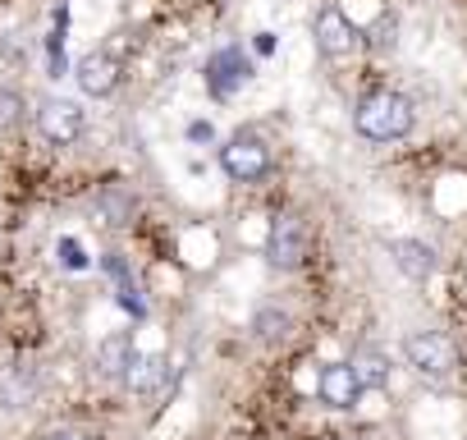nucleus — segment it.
<instances>
[{
	"label": "nucleus",
	"instance_id": "nucleus-15",
	"mask_svg": "<svg viewBox=\"0 0 467 440\" xmlns=\"http://www.w3.org/2000/svg\"><path fill=\"white\" fill-rule=\"evenodd\" d=\"M165 372H170V367H165V358H142V353H138V358H133V367L124 372V385H129V390H138V394H147V390H156V385L165 381Z\"/></svg>",
	"mask_w": 467,
	"mask_h": 440
},
{
	"label": "nucleus",
	"instance_id": "nucleus-7",
	"mask_svg": "<svg viewBox=\"0 0 467 440\" xmlns=\"http://www.w3.org/2000/svg\"><path fill=\"white\" fill-rule=\"evenodd\" d=\"M248 79H253V60H248L239 47H220V51L206 60V88H211L215 97H234Z\"/></svg>",
	"mask_w": 467,
	"mask_h": 440
},
{
	"label": "nucleus",
	"instance_id": "nucleus-2",
	"mask_svg": "<svg viewBox=\"0 0 467 440\" xmlns=\"http://www.w3.org/2000/svg\"><path fill=\"white\" fill-rule=\"evenodd\" d=\"M220 170L234 179V183H257L271 174V142L253 129H239L234 138H224L220 147Z\"/></svg>",
	"mask_w": 467,
	"mask_h": 440
},
{
	"label": "nucleus",
	"instance_id": "nucleus-4",
	"mask_svg": "<svg viewBox=\"0 0 467 440\" xmlns=\"http://www.w3.org/2000/svg\"><path fill=\"white\" fill-rule=\"evenodd\" d=\"M312 37H317V51H321L326 60H348V56L362 47V28H358L339 5H321V10H317Z\"/></svg>",
	"mask_w": 467,
	"mask_h": 440
},
{
	"label": "nucleus",
	"instance_id": "nucleus-19",
	"mask_svg": "<svg viewBox=\"0 0 467 440\" xmlns=\"http://www.w3.org/2000/svg\"><path fill=\"white\" fill-rule=\"evenodd\" d=\"M42 440H97L88 426H56V431H47Z\"/></svg>",
	"mask_w": 467,
	"mask_h": 440
},
{
	"label": "nucleus",
	"instance_id": "nucleus-20",
	"mask_svg": "<svg viewBox=\"0 0 467 440\" xmlns=\"http://www.w3.org/2000/svg\"><path fill=\"white\" fill-rule=\"evenodd\" d=\"M253 47H257V56H271V51H275V33H257Z\"/></svg>",
	"mask_w": 467,
	"mask_h": 440
},
{
	"label": "nucleus",
	"instance_id": "nucleus-10",
	"mask_svg": "<svg viewBox=\"0 0 467 440\" xmlns=\"http://www.w3.org/2000/svg\"><path fill=\"white\" fill-rule=\"evenodd\" d=\"M389 253H394V267H399L408 280H431V276H435V267H440L435 248H431V244H421V239H394V244H389Z\"/></svg>",
	"mask_w": 467,
	"mask_h": 440
},
{
	"label": "nucleus",
	"instance_id": "nucleus-8",
	"mask_svg": "<svg viewBox=\"0 0 467 440\" xmlns=\"http://www.w3.org/2000/svg\"><path fill=\"white\" fill-rule=\"evenodd\" d=\"M317 394H321V403L335 408V413L358 408V399H362V381H358L353 362H330V367H321V376H317Z\"/></svg>",
	"mask_w": 467,
	"mask_h": 440
},
{
	"label": "nucleus",
	"instance_id": "nucleus-21",
	"mask_svg": "<svg viewBox=\"0 0 467 440\" xmlns=\"http://www.w3.org/2000/svg\"><path fill=\"white\" fill-rule=\"evenodd\" d=\"M188 138H197V142H202V138H211V124H192V129H188Z\"/></svg>",
	"mask_w": 467,
	"mask_h": 440
},
{
	"label": "nucleus",
	"instance_id": "nucleus-13",
	"mask_svg": "<svg viewBox=\"0 0 467 440\" xmlns=\"http://www.w3.org/2000/svg\"><path fill=\"white\" fill-rule=\"evenodd\" d=\"M37 394V376H33V367H0V399H5L10 408H19V403H28Z\"/></svg>",
	"mask_w": 467,
	"mask_h": 440
},
{
	"label": "nucleus",
	"instance_id": "nucleus-12",
	"mask_svg": "<svg viewBox=\"0 0 467 440\" xmlns=\"http://www.w3.org/2000/svg\"><path fill=\"white\" fill-rule=\"evenodd\" d=\"M348 362H353L362 390H385V385H389V358H385V349H376V344H358Z\"/></svg>",
	"mask_w": 467,
	"mask_h": 440
},
{
	"label": "nucleus",
	"instance_id": "nucleus-6",
	"mask_svg": "<svg viewBox=\"0 0 467 440\" xmlns=\"http://www.w3.org/2000/svg\"><path fill=\"white\" fill-rule=\"evenodd\" d=\"M37 129H42V138L56 142V147L78 142V138H83V110H78V101H65V97L42 101V106H37Z\"/></svg>",
	"mask_w": 467,
	"mask_h": 440
},
{
	"label": "nucleus",
	"instance_id": "nucleus-16",
	"mask_svg": "<svg viewBox=\"0 0 467 440\" xmlns=\"http://www.w3.org/2000/svg\"><path fill=\"white\" fill-rule=\"evenodd\" d=\"M289 312H280V308H262L257 312V321H253V330H257V340H266V344H275V340H285L289 335Z\"/></svg>",
	"mask_w": 467,
	"mask_h": 440
},
{
	"label": "nucleus",
	"instance_id": "nucleus-3",
	"mask_svg": "<svg viewBox=\"0 0 467 440\" xmlns=\"http://www.w3.org/2000/svg\"><path fill=\"white\" fill-rule=\"evenodd\" d=\"M403 358H408V367H412L417 376H426V381H449V376H458V349H453V340H449L444 330H412V335L403 340Z\"/></svg>",
	"mask_w": 467,
	"mask_h": 440
},
{
	"label": "nucleus",
	"instance_id": "nucleus-18",
	"mask_svg": "<svg viewBox=\"0 0 467 440\" xmlns=\"http://www.w3.org/2000/svg\"><path fill=\"white\" fill-rule=\"evenodd\" d=\"M60 257H65L69 271H83V267H88V257H83V248H78L74 239H60Z\"/></svg>",
	"mask_w": 467,
	"mask_h": 440
},
{
	"label": "nucleus",
	"instance_id": "nucleus-14",
	"mask_svg": "<svg viewBox=\"0 0 467 440\" xmlns=\"http://www.w3.org/2000/svg\"><path fill=\"white\" fill-rule=\"evenodd\" d=\"M97 202H101V211L110 215V225H129V220L138 215V197H133L124 183H106Z\"/></svg>",
	"mask_w": 467,
	"mask_h": 440
},
{
	"label": "nucleus",
	"instance_id": "nucleus-5",
	"mask_svg": "<svg viewBox=\"0 0 467 440\" xmlns=\"http://www.w3.org/2000/svg\"><path fill=\"white\" fill-rule=\"evenodd\" d=\"M266 262L275 267V271H298L303 262H307V225L294 215V211H285V215H275L271 220V235H266Z\"/></svg>",
	"mask_w": 467,
	"mask_h": 440
},
{
	"label": "nucleus",
	"instance_id": "nucleus-17",
	"mask_svg": "<svg viewBox=\"0 0 467 440\" xmlns=\"http://www.w3.org/2000/svg\"><path fill=\"white\" fill-rule=\"evenodd\" d=\"M19 115H24V97L10 92V88H0V129H10Z\"/></svg>",
	"mask_w": 467,
	"mask_h": 440
},
{
	"label": "nucleus",
	"instance_id": "nucleus-9",
	"mask_svg": "<svg viewBox=\"0 0 467 440\" xmlns=\"http://www.w3.org/2000/svg\"><path fill=\"white\" fill-rule=\"evenodd\" d=\"M74 79H78V88L88 97H110L119 88V65H115L110 51H88V56H78Z\"/></svg>",
	"mask_w": 467,
	"mask_h": 440
},
{
	"label": "nucleus",
	"instance_id": "nucleus-1",
	"mask_svg": "<svg viewBox=\"0 0 467 440\" xmlns=\"http://www.w3.org/2000/svg\"><path fill=\"white\" fill-rule=\"evenodd\" d=\"M412 124H417V110H412V101H408L403 92H394V88H371V92H362L358 106H353V129H358L367 142H399V138L412 133Z\"/></svg>",
	"mask_w": 467,
	"mask_h": 440
},
{
	"label": "nucleus",
	"instance_id": "nucleus-11",
	"mask_svg": "<svg viewBox=\"0 0 467 440\" xmlns=\"http://www.w3.org/2000/svg\"><path fill=\"white\" fill-rule=\"evenodd\" d=\"M133 358H138L133 335H106V340L97 344V372L110 376V381H124V372L133 367Z\"/></svg>",
	"mask_w": 467,
	"mask_h": 440
}]
</instances>
